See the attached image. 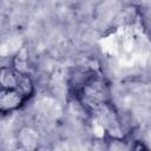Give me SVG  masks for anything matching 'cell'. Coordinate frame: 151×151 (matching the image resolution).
Segmentation results:
<instances>
[{
    "label": "cell",
    "mask_w": 151,
    "mask_h": 151,
    "mask_svg": "<svg viewBox=\"0 0 151 151\" xmlns=\"http://www.w3.org/2000/svg\"><path fill=\"white\" fill-rule=\"evenodd\" d=\"M0 85L1 88H18L28 97L33 93V81L26 72L19 71L15 67L2 66L0 70Z\"/></svg>",
    "instance_id": "obj_1"
},
{
    "label": "cell",
    "mask_w": 151,
    "mask_h": 151,
    "mask_svg": "<svg viewBox=\"0 0 151 151\" xmlns=\"http://www.w3.org/2000/svg\"><path fill=\"white\" fill-rule=\"evenodd\" d=\"M39 142V134L32 127H22L18 133V143L20 144L21 149L32 150L37 146Z\"/></svg>",
    "instance_id": "obj_3"
},
{
    "label": "cell",
    "mask_w": 151,
    "mask_h": 151,
    "mask_svg": "<svg viewBox=\"0 0 151 151\" xmlns=\"http://www.w3.org/2000/svg\"><path fill=\"white\" fill-rule=\"evenodd\" d=\"M29 97L18 88H1L0 91V111L6 114L25 104Z\"/></svg>",
    "instance_id": "obj_2"
}]
</instances>
